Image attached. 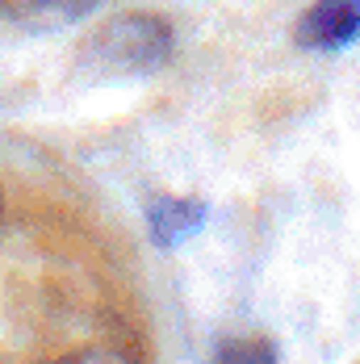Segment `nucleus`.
Masks as SVG:
<instances>
[{
	"instance_id": "1",
	"label": "nucleus",
	"mask_w": 360,
	"mask_h": 364,
	"mask_svg": "<svg viewBox=\"0 0 360 364\" xmlns=\"http://www.w3.org/2000/svg\"><path fill=\"white\" fill-rule=\"evenodd\" d=\"M176 50V34L159 13L147 9H126L117 17H109L101 30H92V38L80 50V63L97 75H155L172 63Z\"/></svg>"
},
{
	"instance_id": "6",
	"label": "nucleus",
	"mask_w": 360,
	"mask_h": 364,
	"mask_svg": "<svg viewBox=\"0 0 360 364\" xmlns=\"http://www.w3.org/2000/svg\"><path fill=\"white\" fill-rule=\"evenodd\" d=\"M59 364H134V360L117 348H80L72 356H63Z\"/></svg>"
},
{
	"instance_id": "3",
	"label": "nucleus",
	"mask_w": 360,
	"mask_h": 364,
	"mask_svg": "<svg viewBox=\"0 0 360 364\" xmlns=\"http://www.w3.org/2000/svg\"><path fill=\"white\" fill-rule=\"evenodd\" d=\"M210 222V205L201 197H172L159 193L147 201V235L155 247H180Z\"/></svg>"
},
{
	"instance_id": "7",
	"label": "nucleus",
	"mask_w": 360,
	"mask_h": 364,
	"mask_svg": "<svg viewBox=\"0 0 360 364\" xmlns=\"http://www.w3.org/2000/svg\"><path fill=\"white\" fill-rule=\"evenodd\" d=\"M0 218H4V193H0Z\"/></svg>"
},
{
	"instance_id": "5",
	"label": "nucleus",
	"mask_w": 360,
	"mask_h": 364,
	"mask_svg": "<svg viewBox=\"0 0 360 364\" xmlns=\"http://www.w3.org/2000/svg\"><path fill=\"white\" fill-rule=\"evenodd\" d=\"M210 364H281V356L264 335H231L214 348Z\"/></svg>"
},
{
	"instance_id": "2",
	"label": "nucleus",
	"mask_w": 360,
	"mask_h": 364,
	"mask_svg": "<svg viewBox=\"0 0 360 364\" xmlns=\"http://www.w3.org/2000/svg\"><path fill=\"white\" fill-rule=\"evenodd\" d=\"M356 38H360V0H314L293 26V42L302 50H344Z\"/></svg>"
},
{
	"instance_id": "8",
	"label": "nucleus",
	"mask_w": 360,
	"mask_h": 364,
	"mask_svg": "<svg viewBox=\"0 0 360 364\" xmlns=\"http://www.w3.org/2000/svg\"><path fill=\"white\" fill-rule=\"evenodd\" d=\"M356 364H360V360H356Z\"/></svg>"
},
{
	"instance_id": "4",
	"label": "nucleus",
	"mask_w": 360,
	"mask_h": 364,
	"mask_svg": "<svg viewBox=\"0 0 360 364\" xmlns=\"http://www.w3.org/2000/svg\"><path fill=\"white\" fill-rule=\"evenodd\" d=\"M97 4L101 0H0V13H9L30 30H63L84 21Z\"/></svg>"
}]
</instances>
